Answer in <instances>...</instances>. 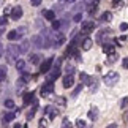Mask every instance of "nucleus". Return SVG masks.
Returning a JSON list of instances; mask_svg holds the SVG:
<instances>
[{
    "mask_svg": "<svg viewBox=\"0 0 128 128\" xmlns=\"http://www.w3.org/2000/svg\"><path fill=\"white\" fill-rule=\"evenodd\" d=\"M19 54H21L19 46H16V44H10V46L6 48V51H5L6 63H16V58L19 57Z\"/></svg>",
    "mask_w": 128,
    "mask_h": 128,
    "instance_id": "f257e3e1",
    "label": "nucleus"
},
{
    "mask_svg": "<svg viewBox=\"0 0 128 128\" xmlns=\"http://www.w3.org/2000/svg\"><path fill=\"white\" fill-rule=\"evenodd\" d=\"M103 82H104L106 86H116L117 82H119V73H116V71H109L108 74L103 76Z\"/></svg>",
    "mask_w": 128,
    "mask_h": 128,
    "instance_id": "f03ea898",
    "label": "nucleus"
},
{
    "mask_svg": "<svg viewBox=\"0 0 128 128\" xmlns=\"http://www.w3.org/2000/svg\"><path fill=\"white\" fill-rule=\"evenodd\" d=\"M40 93H41V96H44V98H49L54 93V84L51 81H48V84H44L43 87H41V90H40Z\"/></svg>",
    "mask_w": 128,
    "mask_h": 128,
    "instance_id": "7ed1b4c3",
    "label": "nucleus"
},
{
    "mask_svg": "<svg viewBox=\"0 0 128 128\" xmlns=\"http://www.w3.org/2000/svg\"><path fill=\"white\" fill-rule=\"evenodd\" d=\"M66 41V38H65V35L63 33H58V30H57V35H54L52 36V48H60L63 43Z\"/></svg>",
    "mask_w": 128,
    "mask_h": 128,
    "instance_id": "20e7f679",
    "label": "nucleus"
},
{
    "mask_svg": "<svg viewBox=\"0 0 128 128\" xmlns=\"http://www.w3.org/2000/svg\"><path fill=\"white\" fill-rule=\"evenodd\" d=\"M52 65H54V57L46 58V60H44V62L41 63V73H43V74H48V73L51 71Z\"/></svg>",
    "mask_w": 128,
    "mask_h": 128,
    "instance_id": "39448f33",
    "label": "nucleus"
},
{
    "mask_svg": "<svg viewBox=\"0 0 128 128\" xmlns=\"http://www.w3.org/2000/svg\"><path fill=\"white\" fill-rule=\"evenodd\" d=\"M43 114H44V116H48L49 119L52 120V119H56V117H57V114H58V109H56L54 106H46V108L43 109Z\"/></svg>",
    "mask_w": 128,
    "mask_h": 128,
    "instance_id": "423d86ee",
    "label": "nucleus"
},
{
    "mask_svg": "<svg viewBox=\"0 0 128 128\" xmlns=\"http://www.w3.org/2000/svg\"><path fill=\"white\" fill-rule=\"evenodd\" d=\"M46 76H48V81L54 82L58 76H60V66H52V68H51V71H49Z\"/></svg>",
    "mask_w": 128,
    "mask_h": 128,
    "instance_id": "0eeeda50",
    "label": "nucleus"
},
{
    "mask_svg": "<svg viewBox=\"0 0 128 128\" xmlns=\"http://www.w3.org/2000/svg\"><path fill=\"white\" fill-rule=\"evenodd\" d=\"M95 21H82V33H90L93 28H95Z\"/></svg>",
    "mask_w": 128,
    "mask_h": 128,
    "instance_id": "6e6552de",
    "label": "nucleus"
},
{
    "mask_svg": "<svg viewBox=\"0 0 128 128\" xmlns=\"http://www.w3.org/2000/svg\"><path fill=\"white\" fill-rule=\"evenodd\" d=\"M30 43H32L35 48H44V40H43V35H33Z\"/></svg>",
    "mask_w": 128,
    "mask_h": 128,
    "instance_id": "1a4fd4ad",
    "label": "nucleus"
},
{
    "mask_svg": "<svg viewBox=\"0 0 128 128\" xmlns=\"http://www.w3.org/2000/svg\"><path fill=\"white\" fill-rule=\"evenodd\" d=\"M22 14H24L22 8L16 6V8H13V11H11V19H13V21H19V19L22 18Z\"/></svg>",
    "mask_w": 128,
    "mask_h": 128,
    "instance_id": "9d476101",
    "label": "nucleus"
},
{
    "mask_svg": "<svg viewBox=\"0 0 128 128\" xmlns=\"http://www.w3.org/2000/svg\"><path fill=\"white\" fill-rule=\"evenodd\" d=\"M92 46H93V40H92V38H88V36H86L84 40H82V43H81L82 51H90Z\"/></svg>",
    "mask_w": 128,
    "mask_h": 128,
    "instance_id": "9b49d317",
    "label": "nucleus"
},
{
    "mask_svg": "<svg viewBox=\"0 0 128 128\" xmlns=\"http://www.w3.org/2000/svg\"><path fill=\"white\" fill-rule=\"evenodd\" d=\"M73 84H74V78H73V74H66L65 78H63V88H70V87H73Z\"/></svg>",
    "mask_w": 128,
    "mask_h": 128,
    "instance_id": "f8f14e48",
    "label": "nucleus"
},
{
    "mask_svg": "<svg viewBox=\"0 0 128 128\" xmlns=\"http://www.w3.org/2000/svg\"><path fill=\"white\" fill-rule=\"evenodd\" d=\"M28 49H30V41H28V40H22L21 44H19V51H21V54H27Z\"/></svg>",
    "mask_w": 128,
    "mask_h": 128,
    "instance_id": "ddd939ff",
    "label": "nucleus"
},
{
    "mask_svg": "<svg viewBox=\"0 0 128 128\" xmlns=\"http://www.w3.org/2000/svg\"><path fill=\"white\" fill-rule=\"evenodd\" d=\"M109 33H112L111 30H101V32H98L96 33V41L98 43H103V40H104L106 36H109Z\"/></svg>",
    "mask_w": 128,
    "mask_h": 128,
    "instance_id": "4468645a",
    "label": "nucleus"
},
{
    "mask_svg": "<svg viewBox=\"0 0 128 128\" xmlns=\"http://www.w3.org/2000/svg\"><path fill=\"white\" fill-rule=\"evenodd\" d=\"M33 96H35V95H33V92H27L26 95H24V104H32L33 100H35Z\"/></svg>",
    "mask_w": 128,
    "mask_h": 128,
    "instance_id": "2eb2a0df",
    "label": "nucleus"
},
{
    "mask_svg": "<svg viewBox=\"0 0 128 128\" xmlns=\"http://www.w3.org/2000/svg\"><path fill=\"white\" fill-rule=\"evenodd\" d=\"M36 111H38V101H36V100H33V108L30 109V112L27 114V120H30L32 117L36 114Z\"/></svg>",
    "mask_w": 128,
    "mask_h": 128,
    "instance_id": "dca6fc26",
    "label": "nucleus"
},
{
    "mask_svg": "<svg viewBox=\"0 0 128 128\" xmlns=\"http://www.w3.org/2000/svg\"><path fill=\"white\" fill-rule=\"evenodd\" d=\"M103 52H104V54H112V52H114V44L103 43Z\"/></svg>",
    "mask_w": 128,
    "mask_h": 128,
    "instance_id": "f3484780",
    "label": "nucleus"
},
{
    "mask_svg": "<svg viewBox=\"0 0 128 128\" xmlns=\"http://www.w3.org/2000/svg\"><path fill=\"white\" fill-rule=\"evenodd\" d=\"M43 16L46 21H54L56 19V13L52 11V10H48V11H43Z\"/></svg>",
    "mask_w": 128,
    "mask_h": 128,
    "instance_id": "a211bd4d",
    "label": "nucleus"
},
{
    "mask_svg": "<svg viewBox=\"0 0 128 128\" xmlns=\"http://www.w3.org/2000/svg\"><path fill=\"white\" fill-rule=\"evenodd\" d=\"M96 11H98V5H96V2L87 5V13H88V14H95Z\"/></svg>",
    "mask_w": 128,
    "mask_h": 128,
    "instance_id": "6ab92c4d",
    "label": "nucleus"
},
{
    "mask_svg": "<svg viewBox=\"0 0 128 128\" xmlns=\"http://www.w3.org/2000/svg\"><path fill=\"white\" fill-rule=\"evenodd\" d=\"M40 60H41V56H40V54H32L30 58H28V62H30L32 65H38Z\"/></svg>",
    "mask_w": 128,
    "mask_h": 128,
    "instance_id": "aec40b11",
    "label": "nucleus"
},
{
    "mask_svg": "<svg viewBox=\"0 0 128 128\" xmlns=\"http://www.w3.org/2000/svg\"><path fill=\"white\" fill-rule=\"evenodd\" d=\"M88 119L90 120L98 119V108H90V111H88Z\"/></svg>",
    "mask_w": 128,
    "mask_h": 128,
    "instance_id": "412c9836",
    "label": "nucleus"
},
{
    "mask_svg": "<svg viewBox=\"0 0 128 128\" xmlns=\"http://www.w3.org/2000/svg\"><path fill=\"white\" fill-rule=\"evenodd\" d=\"M14 112H6V114L3 116V125H8V122H11V120H14Z\"/></svg>",
    "mask_w": 128,
    "mask_h": 128,
    "instance_id": "4be33fe9",
    "label": "nucleus"
},
{
    "mask_svg": "<svg viewBox=\"0 0 128 128\" xmlns=\"http://www.w3.org/2000/svg\"><path fill=\"white\" fill-rule=\"evenodd\" d=\"M111 19H112V13H111V11H106V13H103V14H101L100 21H101V22H109Z\"/></svg>",
    "mask_w": 128,
    "mask_h": 128,
    "instance_id": "5701e85b",
    "label": "nucleus"
},
{
    "mask_svg": "<svg viewBox=\"0 0 128 128\" xmlns=\"http://www.w3.org/2000/svg\"><path fill=\"white\" fill-rule=\"evenodd\" d=\"M6 38L10 41H14V40H18L19 38V33H18V30H10L8 32V35H6Z\"/></svg>",
    "mask_w": 128,
    "mask_h": 128,
    "instance_id": "b1692460",
    "label": "nucleus"
},
{
    "mask_svg": "<svg viewBox=\"0 0 128 128\" xmlns=\"http://www.w3.org/2000/svg\"><path fill=\"white\" fill-rule=\"evenodd\" d=\"M117 54L116 52H112V54H108V60H106V63H109V65H112V63H116L117 62Z\"/></svg>",
    "mask_w": 128,
    "mask_h": 128,
    "instance_id": "393cba45",
    "label": "nucleus"
},
{
    "mask_svg": "<svg viewBox=\"0 0 128 128\" xmlns=\"http://www.w3.org/2000/svg\"><path fill=\"white\" fill-rule=\"evenodd\" d=\"M82 86H84V82H81V84H78V86L74 87V90L71 92V98H76L78 95H79V92L82 90Z\"/></svg>",
    "mask_w": 128,
    "mask_h": 128,
    "instance_id": "a878e982",
    "label": "nucleus"
},
{
    "mask_svg": "<svg viewBox=\"0 0 128 128\" xmlns=\"http://www.w3.org/2000/svg\"><path fill=\"white\" fill-rule=\"evenodd\" d=\"M6 66L5 65H0V82H3L5 79H6Z\"/></svg>",
    "mask_w": 128,
    "mask_h": 128,
    "instance_id": "bb28decb",
    "label": "nucleus"
},
{
    "mask_svg": "<svg viewBox=\"0 0 128 128\" xmlns=\"http://www.w3.org/2000/svg\"><path fill=\"white\" fill-rule=\"evenodd\" d=\"M16 68H18V71H22V70H26V62L22 60V58H19V60H16Z\"/></svg>",
    "mask_w": 128,
    "mask_h": 128,
    "instance_id": "cd10ccee",
    "label": "nucleus"
},
{
    "mask_svg": "<svg viewBox=\"0 0 128 128\" xmlns=\"http://www.w3.org/2000/svg\"><path fill=\"white\" fill-rule=\"evenodd\" d=\"M26 86H27V81L22 79V78H19L18 82H16V88H18V90H21V88H24Z\"/></svg>",
    "mask_w": 128,
    "mask_h": 128,
    "instance_id": "c85d7f7f",
    "label": "nucleus"
},
{
    "mask_svg": "<svg viewBox=\"0 0 128 128\" xmlns=\"http://www.w3.org/2000/svg\"><path fill=\"white\" fill-rule=\"evenodd\" d=\"M65 71H66V74H74V71H76V66L73 65V63H68V65L65 66Z\"/></svg>",
    "mask_w": 128,
    "mask_h": 128,
    "instance_id": "c756f323",
    "label": "nucleus"
},
{
    "mask_svg": "<svg viewBox=\"0 0 128 128\" xmlns=\"http://www.w3.org/2000/svg\"><path fill=\"white\" fill-rule=\"evenodd\" d=\"M18 30V33H19V38H22L24 35H26V33L28 32V28L26 27V26H22V27H19V28H16Z\"/></svg>",
    "mask_w": 128,
    "mask_h": 128,
    "instance_id": "7c9ffc66",
    "label": "nucleus"
},
{
    "mask_svg": "<svg viewBox=\"0 0 128 128\" xmlns=\"http://www.w3.org/2000/svg\"><path fill=\"white\" fill-rule=\"evenodd\" d=\"M60 27H62V21H56V19H54L52 21V28L54 30H60Z\"/></svg>",
    "mask_w": 128,
    "mask_h": 128,
    "instance_id": "2f4dec72",
    "label": "nucleus"
},
{
    "mask_svg": "<svg viewBox=\"0 0 128 128\" xmlns=\"http://www.w3.org/2000/svg\"><path fill=\"white\" fill-rule=\"evenodd\" d=\"M65 103H66V101H65V98H63V96H57V98H56V104H58V106L63 108V106H65Z\"/></svg>",
    "mask_w": 128,
    "mask_h": 128,
    "instance_id": "473e14b6",
    "label": "nucleus"
},
{
    "mask_svg": "<svg viewBox=\"0 0 128 128\" xmlns=\"http://www.w3.org/2000/svg\"><path fill=\"white\" fill-rule=\"evenodd\" d=\"M3 104H5V108H6V109H13V108H14V101H13V100H5Z\"/></svg>",
    "mask_w": 128,
    "mask_h": 128,
    "instance_id": "72a5a7b5",
    "label": "nucleus"
},
{
    "mask_svg": "<svg viewBox=\"0 0 128 128\" xmlns=\"http://www.w3.org/2000/svg\"><path fill=\"white\" fill-rule=\"evenodd\" d=\"M98 88V81L96 79H92V84H90V92H96Z\"/></svg>",
    "mask_w": 128,
    "mask_h": 128,
    "instance_id": "f704fd0d",
    "label": "nucleus"
},
{
    "mask_svg": "<svg viewBox=\"0 0 128 128\" xmlns=\"http://www.w3.org/2000/svg\"><path fill=\"white\" fill-rule=\"evenodd\" d=\"M73 21H74V22H81V21H82V13H81V11L76 13L74 16H73Z\"/></svg>",
    "mask_w": 128,
    "mask_h": 128,
    "instance_id": "c9c22d12",
    "label": "nucleus"
},
{
    "mask_svg": "<svg viewBox=\"0 0 128 128\" xmlns=\"http://www.w3.org/2000/svg\"><path fill=\"white\" fill-rule=\"evenodd\" d=\"M6 22H8V14H3V16H0V27L5 26Z\"/></svg>",
    "mask_w": 128,
    "mask_h": 128,
    "instance_id": "e433bc0d",
    "label": "nucleus"
},
{
    "mask_svg": "<svg viewBox=\"0 0 128 128\" xmlns=\"http://www.w3.org/2000/svg\"><path fill=\"white\" fill-rule=\"evenodd\" d=\"M76 126H79V128H84V126H87V124L82 119H78L76 120Z\"/></svg>",
    "mask_w": 128,
    "mask_h": 128,
    "instance_id": "4c0bfd02",
    "label": "nucleus"
},
{
    "mask_svg": "<svg viewBox=\"0 0 128 128\" xmlns=\"http://www.w3.org/2000/svg\"><path fill=\"white\" fill-rule=\"evenodd\" d=\"M128 106V96H125L124 98V100H122L120 101V108H122V109H125V108Z\"/></svg>",
    "mask_w": 128,
    "mask_h": 128,
    "instance_id": "58836bf2",
    "label": "nucleus"
},
{
    "mask_svg": "<svg viewBox=\"0 0 128 128\" xmlns=\"http://www.w3.org/2000/svg\"><path fill=\"white\" fill-rule=\"evenodd\" d=\"M62 126H63V128H68V126H71L70 120H68V119H63V120H62Z\"/></svg>",
    "mask_w": 128,
    "mask_h": 128,
    "instance_id": "ea45409f",
    "label": "nucleus"
},
{
    "mask_svg": "<svg viewBox=\"0 0 128 128\" xmlns=\"http://www.w3.org/2000/svg\"><path fill=\"white\" fill-rule=\"evenodd\" d=\"M122 119H124L125 124H128V109H125V111H124V116H122Z\"/></svg>",
    "mask_w": 128,
    "mask_h": 128,
    "instance_id": "a19ab883",
    "label": "nucleus"
},
{
    "mask_svg": "<svg viewBox=\"0 0 128 128\" xmlns=\"http://www.w3.org/2000/svg\"><path fill=\"white\" fill-rule=\"evenodd\" d=\"M120 30H122V32H126V30H128V24H126V22H122V24H120Z\"/></svg>",
    "mask_w": 128,
    "mask_h": 128,
    "instance_id": "79ce46f5",
    "label": "nucleus"
},
{
    "mask_svg": "<svg viewBox=\"0 0 128 128\" xmlns=\"http://www.w3.org/2000/svg\"><path fill=\"white\" fill-rule=\"evenodd\" d=\"M30 3L33 5V6H40V5H41V0H30Z\"/></svg>",
    "mask_w": 128,
    "mask_h": 128,
    "instance_id": "37998d69",
    "label": "nucleus"
},
{
    "mask_svg": "<svg viewBox=\"0 0 128 128\" xmlns=\"http://www.w3.org/2000/svg\"><path fill=\"white\" fill-rule=\"evenodd\" d=\"M11 11H13L11 6H6V8H5V14H11Z\"/></svg>",
    "mask_w": 128,
    "mask_h": 128,
    "instance_id": "c03bdc74",
    "label": "nucleus"
},
{
    "mask_svg": "<svg viewBox=\"0 0 128 128\" xmlns=\"http://www.w3.org/2000/svg\"><path fill=\"white\" fill-rule=\"evenodd\" d=\"M122 65H124L125 68H128V57H126V58H124V60H122Z\"/></svg>",
    "mask_w": 128,
    "mask_h": 128,
    "instance_id": "a18cd8bd",
    "label": "nucleus"
},
{
    "mask_svg": "<svg viewBox=\"0 0 128 128\" xmlns=\"http://www.w3.org/2000/svg\"><path fill=\"white\" fill-rule=\"evenodd\" d=\"M120 2H122V0H112V5H114V6H117Z\"/></svg>",
    "mask_w": 128,
    "mask_h": 128,
    "instance_id": "49530a36",
    "label": "nucleus"
},
{
    "mask_svg": "<svg viewBox=\"0 0 128 128\" xmlns=\"http://www.w3.org/2000/svg\"><path fill=\"white\" fill-rule=\"evenodd\" d=\"M44 124H46V119H41V120H40V124H38V125H40V126H44Z\"/></svg>",
    "mask_w": 128,
    "mask_h": 128,
    "instance_id": "de8ad7c7",
    "label": "nucleus"
},
{
    "mask_svg": "<svg viewBox=\"0 0 128 128\" xmlns=\"http://www.w3.org/2000/svg\"><path fill=\"white\" fill-rule=\"evenodd\" d=\"M109 128H117V124H111V125H108Z\"/></svg>",
    "mask_w": 128,
    "mask_h": 128,
    "instance_id": "09e8293b",
    "label": "nucleus"
},
{
    "mask_svg": "<svg viewBox=\"0 0 128 128\" xmlns=\"http://www.w3.org/2000/svg\"><path fill=\"white\" fill-rule=\"evenodd\" d=\"M2 54H3V46L0 44V56H2Z\"/></svg>",
    "mask_w": 128,
    "mask_h": 128,
    "instance_id": "8fccbe9b",
    "label": "nucleus"
},
{
    "mask_svg": "<svg viewBox=\"0 0 128 128\" xmlns=\"http://www.w3.org/2000/svg\"><path fill=\"white\" fill-rule=\"evenodd\" d=\"M66 2H68V3H74L76 0H66Z\"/></svg>",
    "mask_w": 128,
    "mask_h": 128,
    "instance_id": "3c124183",
    "label": "nucleus"
},
{
    "mask_svg": "<svg viewBox=\"0 0 128 128\" xmlns=\"http://www.w3.org/2000/svg\"><path fill=\"white\" fill-rule=\"evenodd\" d=\"M3 35V30H2V28H0V36H2Z\"/></svg>",
    "mask_w": 128,
    "mask_h": 128,
    "instance_id": "603ef678",
    "label": "nucleus"
},
{
    "mask_svg": "<svg viewBox=\"0 0 128 128\" xmlns=\"http://www.w3.org/2000/svg\"><path fill=\"white\" fill-rule=\"evenodd\" d=\"M95 2H98V0H95Z\"/></svg>",
    "mask_w": 128,
    "mask_h": 128,
    "instance_id": "864d4df0",
    "label": "nucleus"
}]
</instances>
